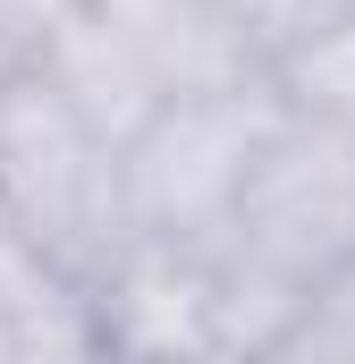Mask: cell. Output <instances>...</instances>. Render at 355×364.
Listing matches in <instances>:
<instances>
[{
    "label": "cell",
    "mask_w": 355,
    "mask_h": 364,
    "mask_svg": "<svg viewBox=\"0 0 355 364\" xmlns=\"http://www.w3.org/2000/svg\"><path fill=\"white\" fill-rule=\"evenodd\" d=\"M0 220L77 279H93L127 246L119 144H102L85 119L51 85H34L26 68L0 77Z\"/></svg>",
    "instance_id": "6da1fadb"
},
{
    "label": "cell",
    "mask_w": 355,
    "mask_h": 364,
    "mask_svg": "<svg viewBox=\"0 0 355 364\" xmlns=\"http://www.w3.org/2000/svg\"><path fill=\"white\" fill-rule=\"evenodd\" d=\"M288 102L271 85L220 93V102H161L127 144H119V186H127V237H170V246H220L246 170L279 136Z\"/></svg>",
    "instance_id": "7a4b0ae2"
},
{
    "label": "cell",
    "mask_w": 355,
    "mask_h": 364,
    "mask_svg": "<svg viewBox=\"0 0 355 364\" xmlns=\"http://www.w3.org/2000/svg\"><path fill=\"white\" fill-rule=\"evenodd\" d=\"M229 255L263 263V272L322 288L330 272L355 263V136L322 119H279L263 161L246 170V195L220 229Z\"/></svg>",
    "instance_id": "3957f363"
},
{
    "label": "cell",
    "mask_w": 355,
    "mask_h": 364,
    "mask_svg": "<svg viewBox=\"0 0 355 364\" xmlns=\"http://www.w3.org/2000/svg\"><path fill=\"white\" fill-rule=\"evenodd\" d=\"M102 364H186L212 339V255L170 246V237H127L102 272L85 279Z\"/></svg>",
    "instance_id": "277c9868"
},
{
    "label": "cell",
    "mask_w": 355,
    "mask_h": 364,
    "mask_svg": "<svg viewBox=\"0 0 355 364\" xmlns=\"http://www.w3.org/2000/svg\"><path fill=\"white\" fill-rule=\"evenodd\" d=\"M93 17L127 43L153 102H220L271 85V34L229 0H93Z\"/></svg>",
    "instance_id": "5b68a950"
},
{
    "label": "cell",
    "mask_w": 355,
    "mask_h": 364,
    "mask_svg": "<svg viewBox=\"0 0 355 364\" xmlns=\"http://www.w3.org/2000/svg\"><path fill=\"white\" fill-rule=\"evenodd\" d=\"M26 77L34 85H51L77 119H85L102 144H127L161 102L144 85V68L127 60V43L93 17V0H68L60 17H51V34L34 43V60H26Z\"/></svg>",
    "instance_id": "8992f818"
},
{
    "label": "cell",
    "mask_w": 355,
    "mask_h": 364,
    "mask_svg": "<svg viewBox=\"0 0 355 364\" xmlns=\"http://www.w3.org/2000/svg\"><path fill=\"white\" fill-rule=\"evenodd\" d=\"M0 364H102L93 296L0 220Z\"/></svg>",
    "instance_id": "52a82bcc"
},
{
    "label": "cell",
    "mask_w": 355,
    "mask_h": 364,
    "mask_svg": "<svg viewBox=\"0 0 355 364\" xmlns=\"http://www.w3.org/2000/svg\"><path fill=\"white\" fill-rule=\"evenodd\" d=\"M271 93L296 119H322V127H347L355 136V0L296 17L271 43Z\"/></svg>",
    "instance_id": "ba28073f"
},
{
    "label": "cell",
    "mask_w": 355,
    "mask_h": 364,
    "mask_svg": "<svg viewBox=\"0 0 355 364\" xmlns=\"http://www.w3.org/2000/svg\"><path fill=\"white\" fill-rule=\"evenodd\" d=\"M203 255H212V339L237 348V356H263L271 339L305 314V296H313V288L263 272V263H246L229 246H203Z\"/></svg>",
    "instance_id": "9c48e42d"
},
{
    "label": "cell",
    "mask_w": 355,
    "mask_h": 364,
    "mask_svg": "<svg viewBox=\"0 0 355 364\" xmlns=\"http://www.w3.org/2000/svg\"><path fill=\"white\" fill-rule=\"evenodd\" d=\"M254 364H355V263L322 279V288L305 296V314H296Z\"/></svg>",
    "instance_id": "30bf717a"
},
{
    "label": "cell",
    "mask_w": 355,
    "mask_h": 364,
    "mask_svg": "<svg viewBox=\"0 0 355 364\" xmlns=\"http://www.w3.org/2000/svg\"><path fill=\"white\" fill-rule=\"evenodd\" d=\"M229 9H237V17H254L271 43H279V34H288L296 17H305V0H229Z\"/></svg>",
    "instance_id": "8fae6325"
},
{
    "label": "cell",
    "mask_w": 355,
    "mask_h": 364,
    "mask_svg": "<svg viewBox=\"0 0 355 364\" xmlns=\"http://www.w3.org/2000/svg\"><path fill=\"white\" fill-rule=\"evenodd\" d=\"M186 364H254V356H237V348H203V356H186Z\"/></svg>",
    "instance_id": "7c38bea8"
},
{
    "label": "cell",
    "mask_w": 355,
    "mask_h": 364,
    "mask_svg": "<svg viewBox=\"0 0 355 364\" xmlns=\"http://www.w3.org/2000/svg\"><path fill=\"white\" fill-rule=\"evenodd\" d=\"M313 9H339V0H305V17H313Z\"/></svg>",
    "instance_id": "4fadbf2b"
}]
</instances>
